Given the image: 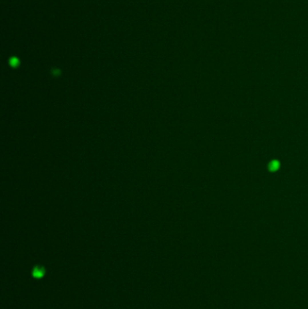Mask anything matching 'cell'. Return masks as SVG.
Here are the masks:
<instances>
[{"label": "cell", "mask_w": 308, "mask_h": 309, "mask_svg": "<svg viewBox=\"0 0 308 309\" xmlns=\"http://www.w3.org/2000/svg\"><path fill=\"white\" fill-rule=\"evenodd\" d=\"M45 274H46V270H45V268L42 265H35L31 270V275H32L33 278H35V279L43 278L45 276Z\"/></svg>", "instance_id": "obj_1"}, {"label": "cell", "mask_w": 308, "mask_h": 309, "mask_svg": "<svg viewBox=\"0 0 308 309\" xmlns=\"http://www.w3.org/2000/svg\"><path fill=\"white\" fill-rule=\"evenodd\" d=\"M281 167V162L278 159H272L269 162L267 165V168L270 173H275V172L278 171Z\"/></svg>", "instance_id": "obj_2"}]
</instances>
